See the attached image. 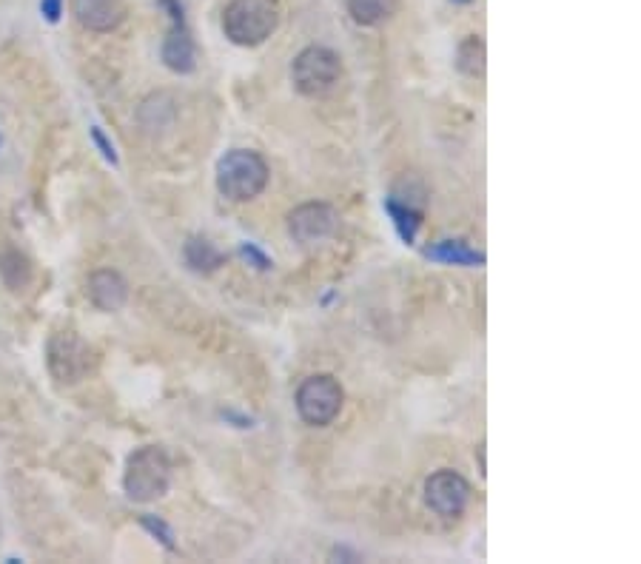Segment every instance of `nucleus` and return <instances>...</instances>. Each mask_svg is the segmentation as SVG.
Masks as SVG:
<instances>
[{
  "label": "nucleus",
  "instance_id": "dca6fc26",
  "mask_svg": "<svg viewBox=\"0 0 641 564\" xmlns=\"http://www.w3.org/2000/svg\"><path fill=\"white\" fill-rule=\"evenodd\" d=\"M186 263L194 268V271H214V268H220V265L226 263V257L214 248V243H208L206 237H191L189 243H186Z\"/></svg>",
  "mask_w": 641,
  "mask_h": 564
},
{
  "label": "nucleus",
  "instance_id": "9b49d317",
  "mask_svg": "<svg viewBox=\"0 0 641 564\" xmlns=\"http://www.w3.org/2000/svg\"><path fill=\"white\" fill-rule=\"evenodd\" d=\"M126 0H72V15L89 32H112L126 20Z\"/></svg>",
  "mask_w": 641,
  "mask_h": 564
},
{
  "label": "nucleus",
  "instance_id": "f257e3e1",
  "mask_svg": "<svg viewBox=\"0 0 641 564\" xmlns=\"http://www.w3.org/2000/svg\"><path fill=\"white\" fill-rule=\"evenodd\" d=\"M268 177V163L251 149L226 151L217 163V188L231 203L257 200L268 186Z\"/></svg>",
  "mask_w": 641,
  "mask_h": 564
},
{
  "label": "nucleus",
  "instance_id": "6e6552de",
  "mask_svg": "<svg viewBox=\"0 0 641 564\" xmlns=\"http://www.w3.org/2000/svg\"><path fill=\"white\" fill-rule=\"evenodd\" d=\"M171 15V32L166 43H163V63L177 75H189L194 72V40L186 29V18H183V6L177 0H160Z\"/></svg>",
  "mask_w": 641,
  "mask_h": 564
},
{
  "label": "nucleus",
  "instance_id": "0eeeda50",
  "mask_svg": "<svg viewBox=\"0 0 641 564\" xmlns=\"http://www.w3.org/2000/svg\"><path fill=\"white\" fill-rule=\"evenodd\" d=\"M425 502L436 516L459 519L471 502V485L456 470H436L434 476L425 482Z\"/></svg>",
  "mask_w": 641,
  "mask_h": 564
},
{
  "label": "nucleus",
  "instance_id": "4468645a",
  "mask_svg": "<svg viewBox=\"0 0 641 564\" xmlns=\"http://www.w3.org/2000/svg\"><path fill=\"white\" fill-rule=\"evenodd\" d=\"M456 66L459 72L468 77H482L485 75V66H488V52H485V40L479 35H471L459 43V52H456Z\"/></svg>",
  "mask_w": 641,
  "mask_h": 564
},
{
  "label": "nucleus",
  "instance_id": "aec40b11",
  "mask_svg": "<svg viewBox=\"0 0 641 564\" xmlns=\"http://www.w3.org/2000/svg\"><path fill=\"white\" fill-rule=\"evenodd\" d=\"M40 12L46 15L49 23H57L63 15V0H40Z\"/></svg>",
  "mask_w": 641,
  "mask_h": 564
},
{
  "label": "nucleus",
  "instance_id": "423d86ee",
  "mask_svg": "<svg viewBox=\"0 0 641 564\" xmlns=\"http://www.w3.org/2000/svg\"><path fill=\"white\" fill-rule=\"evenodd\" d=\"M95 368V351L75 331H57L49 339V371L57 382H80Z\"/></svg>",
  "mask_w": 641,
  "mask_h": 564
},
{
  "label": "nucleus",
  "instance_id": "a211bd4d",
  "mask_svg": "<svg viewBox=\"0 0 641 564\" xmlns=\"http://www.w3.org/2000/svg\"><path fill=\"white\" fill-rule=\"evenodd\" d=\"M140 522H143V527H146V530H151V533H154V536H157L163 545L169 547V550H174V533H171L169 525H163V522H160V519H154V516H143Z\"/></svg>",
  "mask_w": 641,
  "mask_h": 564
},
{
  "label": "nucleus",
  "instance_id": "2eb2a0df",
  "mask_svg": "<svg viewBox=\"0 0 641 564\" xmlns=\"http://www.w3.org/2000/svg\"><path fill=\"white\" fill-rule=\"evenodd\" d=\"M0 277L12 291H23L32 282V265L20 251L9 248V251L0 254Z\"/></svg>",
  "mask_w": 641,
  "mask_h": 564
},
{
  "label": "nucleus",
  "instance_id": "412c9836",
  "mask_svg": "<svg viewBox=\"0 0 641 564\" xmlns=\"http://www.w3.org/2000/svg\"><path fill=\"white\" fill-rule=\"evenodd\" d=\"M451 3H471V0H451Z\"/></svg>",
  "mask_w": 641,
  "mask_h": 564
},
{
  "label": "nucleus",
  "instance_id": "6ab92c4d",
  "mask_svg": "<svg viewBox=\"0 0 641 564\" xmlns=\"http://www.w3.org/2000/svg\"><path fill=\"white\" fill-rule=\"evenodd\" d=\"M92 140H95L97 143V149L103 151V157H106V160H109V163H112V166H117V154H114V146L112 143H109V140H106V137H103V132H100V129H92Z\"/></svg>",
  "mask_w": 641,
  "mask_h": 564
},
{
  "label": "nucleus",
  "instance_id": "7ed1b4c3",
  "mask_svg": "<svg viewBox=\"0 0 641 564\" xmlns=\"http://www.w3.org/2000/svg\"><path fill=\"white\" fill-rule=\"evenodd\" d=\"M123 488L132 502H143V505L166 496L171 488V462L166 451L157 445H146V448L134 451L126 462Z\"/></svg>",
  "mask_w": 641,
  "mask_h": 564
},
{
  "label": "nucleus",
  "instance_id": "1a4fd4ad",
  "mask_svg": "<svg viewBox=\"0 0 641 564\" xmlns=\"http://www.w3.org/2000/svg\"><path fill=\"white\" fill-rule=\"evenodd\" d=\"M337 220V211L328 203H302L288 214V231L297 243H320L334 234Z\"/></svg>",
  "mask_w": 641,
  "mask_h": 564
},
{
  "label": "nucleus",
  "instance_id": "9d476101",
  "mask_svg": "<svg viewBox=\"0 0 641 564\" xmlns=\"http://www.w3.org/2000/svg\"><path fill=\"white\" fill-rule=\"evenodd\" d=\"M86 294H89L95 308L114 314L129 302V282L123 280V274L114 268H97L86 282Z\"/></svg>",
  "mask_w": 641,
  "mask_h": 564
},
{
  "label": "nucleus",
  "instance_id": "ddd939ff",
  "mask_svg": "<svg viewBox=\"0 0 641 564\" xmlns=\"http://www.w3.org/2000/svg\"><path fill=\"white\" fill-rule=\"evenodd\" d=\"M425 257L439 260V263L448 265H482L485 263V254L482 251H473L462 240H445V243H436L434 248L425 251Z\"/></svg>",
  "mask_w": 641,
  "mask_h": 564
},
{
  "label": "nucleus",
  "instance_id": "20e7f679",
  "mask_svg": "<svg viewBox=\"0 0 641 564\" xmlns=\"http://www.w3.org/2000/svg\"><path fill=\"white\" fill-rule=\"evenodd\" d=\"M342 77V60L337 52L325 46H308L291 63V80L294 89L305 97H320L331 92Z\"/></svg>",
  "mask_w": 641,
  "mask_h": 564
},
{
  "label": "nucleus",
  "instance_id": "f03ea898",
  "mask_svg": "<svg viewBox=\"0 0 641 564\" xmlns=\"http://www.w3.org/2000/svg\"><path fill=\"white\" fill-rule=\"evenodd\" d=\"M280 26V6L274 0H231L223 9V35L234 46L254 49Z\"/></svg>",
  "mask_w": 641,
  "mask_h": 564
},
{
  "label": "nucleus",
  "instance_id": "39448f33",
  "mask_svg": "<svg viewBox=\"0 0 641 564\" xmlns=\"http://www.w3.org/2000/svg\"><path fill=\"white\" fill-rule=\"evenodd\" d=\"M297 414L305 425L311 428H325L331 425L342 411L345 402V391L342 385L331 374L308 376L297 388Z\"/></svg>",
  "mask_w": 641,
  "mask_h": 564
},
{
  "label": "nucleus",
  "instance_id": "f3484780",
  "mask_svg": "<svg viewBox=\"0 0 641 564\" xmlns=\"http://www.w3.org/2000/svg\"><path fill=\"white\" fill-rule=\"evenodd\" d=\"M388 211H391L396 228H399V237H402L405 243H414L416 228H419V223H422V220H419L422 214L408 206H396L394 200H388Z\"/></svg>",
  "mask_w": 641,
  "mask_h": 564
},
{
  "label": "nucleus",
  "instance_id": "f8f14e48",
  "mask_svg": "<svg viewBox=\"0 0 641 564\" xmlns=\"http://www.w3.org/2000/svg\"><path fill=\"white\" fill-rule=\"evenodd\" d=\"M399 9V0H348V12L359 26H382Z\"/></svg>",
  "mask_w": 641,
  "mask_h": 564
}]
</instances>
